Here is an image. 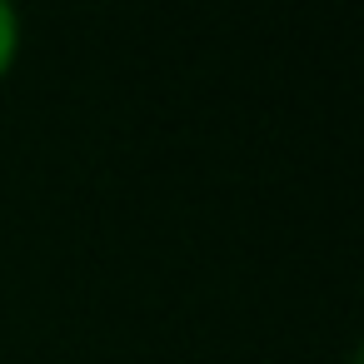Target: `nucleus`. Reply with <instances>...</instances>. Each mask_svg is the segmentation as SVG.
<instances>
[{
	"label": "nucleus",
	"mask_w": 364,
	"mask_h": 364,
	"mask_svg": "<svg viewBox=\"0 0 364 364\" xmlns=\"http://www.w3.org/2000/svg\"><path fill=\"white\" fill-rule=\"evenodd\" d=\"M16 55H21V16L6 6V0H0V80L11 75Z\"/></svg>",
	"instance_id": "1"
}]
</instances>
